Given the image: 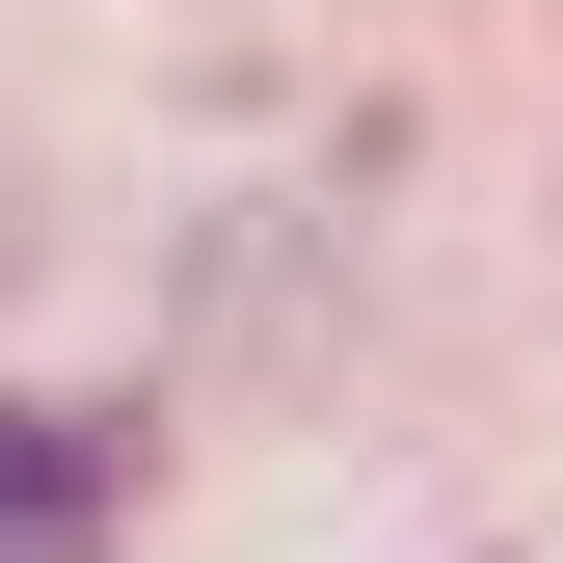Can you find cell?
<instances>
[{
	"instance_id": "2",
	"label": "cell",
	"mask_w": 563,
	"mask_h": 563,
	"mask_svg": "<svg viewBox=\"0 0 563 563\" xmlns=\"http://www.w3.org/2000/svg\"><path fill=\"white\" fill-rule=\"evenodd\" d=\"M0 268H54V216H27V162H0Z\"/></svg>"
},
{
	"instance_id": "1",
	"label": "cell",
	"mask_w": 563,
	"mask_h": 563,
	"mask_svg": "<svg viewBox=\"0 0 563 563\" xmlns=\"http://www.w3.org/2000/svg\"><path fill=\"white\" fill-rule=\"evenodd\" d=\"M349 349V216H296V188H242V216H188V376H322Z\"/></svg>"
}]
</instances>
